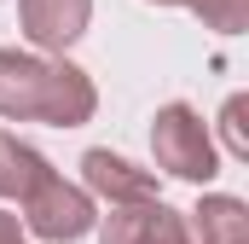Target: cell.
Masks as SVG:
<instances>
[{"mask_svg":"<svg viewBox=\"0 0 249 244\" xmlns=\"http://www.w3.org/2000/svg\"><path fill=\"white\" fill-rule=\"evenodd\" d=\"M0 244H29L23 227H18V215H6V209H0Z\"/></svg>","mask_w":249,"mask_h":244,"instance_id":"11","label":"cell"},{"mask_svg":"<svg viewBox=\"0 0 249 244\" xmlns=\"http://www.w3.org/2000/svg\"><path fill=\"white\" fill-rule=\"evenodd\" d=\"M81 192L87 198H105L110 209H127V203H151L157 198V181L145 175V169H133L127 157H116V151H105V145H93L87 157H81Z\"/></svg>","mask_w":249,"mask_h":244,"instance_id":"4","label":"cell"},{"mask_svg":"<svg viewBox=\"0 0 249 244\" xmlns=\"http://www.w3.org/2000/svg\"><path fill=\"white\" fill-rule=\"evenodd\" d=\"M93 221H99L93 198H87L81 186H70L64 175H53V181L23 203V227H29L35 239H47V244H75V239H87Z\"/></svg>","mask_w":249,"mask_h":244,"instance_id":"3","label":"cell"},{"mask_svg":"<svg viewBox=\"0 0 249 244\" xmlns=\"http://www.w3.org/2000/svg\"><path fill=\"white\" fill-rule=\"evenodd\" d=\"M105 244H191V227L180 209H168L162 198L151 203H127L105 215Z\"/></svg>","mask_w":249,"mask_h":244,"instance_id":"5","label":"cell"},{"mask_svg":"<svg viewBox=\"0 0 249 244\" xmlns=\"http://www.w3.org/2000/svg\"><path fill=\"white\" fill-rule=\"evenodd\" d=\"M157 6H180V0H157Z\"/></svg>","mask_w":249,"mask_h":244,"instance_id":"12","label":"cell"},{"mask_svg":"<svg viewBox=\"0 0 249 244\" xmlns=\"http://www.w3.org/2000/svg\"><path fill=\"white\" fill-rule=\"evenodd\" d=\"M18 18H23V35L41 53H64L70 41L87 35L93 0H18Z\"/></svg>","mask_w":249,"mask_h":244,"instance_id":"6","label":"cell"},{"mask_svg":"<svg viewBox=\"0 0 249 244\" xmlns=\"http://www.w3.org/2000/svg\"><path fill=\"white\" fill-rule=\"evenodd\" d=\"M151 151H157V169H168L174 181H214L220 163H214V140L203 117L191 105H162L157 122H151Z\"/></svg>","mask_w":249,"mask_h":244,"instance_id":"2","label":"cell"},{"mask_svg":"<svg viewBox=\"0 0 249 244\" xmlns=\"http://www.w3.org/2000/svg\"><path fill=\"white\" fill-rule=\"evenodd\" d=\"M47 181H53V163H47L35 145H23L18 134H6V128H0V198L29 203Z\"/></svg>","mask_w":249,"mask_h":244,"instance_id":"7","label":"cell"},{"mask_svg":"<svg viewBox=\"0 0 249 244\" xmlns=\"http://www.w3.org/2000/svg\"><path fill=\"white\" fill-rule=\"evenodd\" d=\"M191 221H197L203 244H249V209L238 198H203L191 209Z\"/></svg>","mask_w":249,"mask_h":244,"instance_id":"8","label":"cell"},{"mask_svg":"<svg viewBox=\"0 0 249 244\" xmlns=\"http://www.w3.org/2000/svg\"><path fill=\"white\" fill-rule=\"evenodd\" d=\"M180 6H191L209 29H220V35H238L249 23V0H180Z\"/></svg>","mask_w":249,"mask_h":244,"instance_id":"9","label":"cell"},{"mask_svg":"<svg viewBox=\"0 0 249 244\" xmlns=\"http://www.w3.org/2000/svg\"><path fill=\"white\" fill-rule=\"evenodd\" d=\"M244 93H238V99H226V111H220V134H226V151H232V157H249V140H244Z\"/></svg>","mask_w":249,"mask_h":244,"instance_id":"10","label":"cell"},{"mask_svg":"<svg viewBox=\"0 0 249 244\" xmlns=\"http://www.w3.org/2000/svg\"><path fill=\"white\" fill-rule=\"evenodd\" d=\"M93 111H99V93H93V76L81 64L0 47V117L81 128Z\"/></svg>","mask_w":249,"mask_h":244,"instance_id":"1","label":"cell"}]
</instances>
